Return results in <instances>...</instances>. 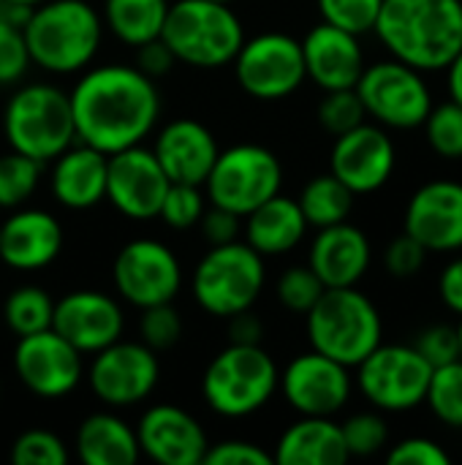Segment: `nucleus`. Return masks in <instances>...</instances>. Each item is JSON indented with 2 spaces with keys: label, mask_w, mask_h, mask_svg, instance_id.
Segmentation results:
<instances>
[{
  "label": "nucleus",
  "mask_w": 462,
  "mask_h": 465,
  "mask_svg": "<svg viewBox=\"0 0 462 465\" xmlns=\"http://www.w3.org/2000/svg\"><path fill=\"white\" fill-rule=\"evenodd\" d=\"M204 465H272V455L253 444V441H221V444H210L204 452Z\"/></svg>",
  "instance_id": "obj_46"
},
{
  "label": "nucleus",
  "mask_w": 462,
  "mask_h": 465,
  "mask_svg": "<svg viewBox=\"0 0 462 465\" xmlns=\"http://www.w3.org/2000/svg\"><path fill=\"white\" fill-rule=\"evenodd\" d=\"M221 3H231V0H221Z\"/></svg>",
  "instance_id": "obj_55"
},
{
  "label": "nucleus",
  "mask_w": 462,
  "mask_h": 465,
  "mask_svg": "<svg viewBox=\"0 0 462 465\" xmlns=\"http://www.w3.org/2000/svg\"><path fill=\"white\" fill-rule=\"evenodd\" d=\"M174 63L177 60H174L172 49L166 46V41L161 35L147 41V44H142V46H136V68L144 71L150 79L166 76L174 68Z\"/></svg>",
  "instance_id": "obj_49"
},
{
  "label": "nucleus",
  "mask_w": 462,
  "mask_h": 465,
  "mask_svg": "<svg viewBox=\"0 0 462 465\" xmlns=\"http://www.w3.org/2000/svg\"><path fill=\"white\" fill-rule=\"evenodd\" d=\"M240 215H234V213H229V210H223V207H210V210H204V215H202V232H204V240L210 242V245H226V242H234L237 240V234H240Z\"/></svg>",
  "instance_id": "obj_48"
},
{
  "label": "nucleus",
  "mask_w": 462,
  "mask_h": 465,
  "mask_svg": "<svg viewBox=\"0 0 462 465\" xmlns=\"http://www.w3.org/2000/svg\"><path fill=\"white\" fill-rule=\"evenodd\" d=\"M152 153L172 183L204 185L221 147L204 123L193 117H177L155 134Z\"/></svg>",
  "instance_id": "obj_24"
},
{
  "label": "nucleus",
  "mask_w": 462,
  "mask_h": 465,
  "mask_svg": "<svg viewBox=\"0 0 462 465\" xmlns=\"http://www.w3.org/2000/svg\"><path fill=\"white\" fill-rule=\"evenodd\" d=\"M204 210H207V196L202 193V185L172 183L161 202L158 218L174 232H188V229L199 226Z\"/></svg>",
  "instance_id": "obj_35"
},
{
  "label": "nucleus",
  "mask_w": 462,
  "mask_h": 465,
  "mask_svg": "<svg viewBox=\"0 0 462 465\" xmlns=\"http://www.w3.org/2000/svg\"><path fill=\"white\" fill-rule=\"evenodd\" d=\"M169 0H103V25L125 46H142L161 35Z\"/></svg>",
  "instance_id": "obj_30"
},
{
  "label": "nucleus",
  "mask_w": 462,
  "mask_h": 465,
  "mask_svg": "<svg viewBox=\"0 0 462 465\" xmlns=\"http://www.w3.org/2000/svg\"><path fill=\"white\" fill-rule=\"evenodd\" d=\"M229 322H231L229 324L231 343H261L264 327H261V322L251 311H242V313L231 316Z\"/></svg>",
  "instance_id": "obj_51"
},
{
  "label": "nucleus",
  "mask_w": 462,
  "mask_h": 465,
  "mask_svg": "<svg viewBox=\"0 0 462 465\" xmlns=\"http://www.w3.org/2000/svg\"><path fill=\"white\" fill-rule=\"evenodd\" d=\"M457 338H460V360H462V322H460V327H457Z\"/></svg>",
  "instance_id": "obj_54"
},
{
  "label": "nucleus",
  "mask_w": 462,
  "mask_h": 465,
  "mask_svg": "<svg viewBox=\"0 0 462 465\" xmlns=\"http://www.w3.org/2000/svg\"><path fill=\"white\" fill-rule=\"evenodd\" d=\"M52 330L84 357L120 341L125 330V316L112 294L76 289L54 300Z\"/></svg>",
  "instance_id": "obj_19"
},
{
  "label": "nucleus",
  "mask_w": 462,
  "mask_h": 465,
  "mask_svg": "<svg viewBox=\"0 0 462 465\" xmlns=\"http://www.w3.org/2000/svg\"><path fill=\"white\" fill-rule=\"evenodd\" d=\"M161 381V362L147 343L114 341L93 354L90 390L109 409H128L147 401Z\"/></svg>",
  "instance_id": "obj_14"
},
{
  "label": "nucleus",
  "mask_w": 462,
  "mask_h": 465,
  "mask_svg": "<svg viewBox=\"0 0 462 465\" xmlns=\"http://www.w3.org/2000/svg\"><path fill=\"white\" fill-rule=\"evenodd\" d=\"M8 147L38 161H54L76 142L68 93L49 82H30L11 93L3 109Z\"/></svg>",
  "instance_id": "obj_6"
},
{
  "label": "nucleus",
  "mask_w": 462,
  "mask_h": 465,
  "mask_svg": "<svg viewBox=\"0 0 462 465\" xmlns=\"http://www.w3.org/2000/svg\"><path fill=\"white\" fill-rule=\"evenodd\" d=\"M373 33L395 60L444 71L462 49V0H384Z\"/></svg>",
  "instance_id": "obj_2"
},
{
  "label": "nucleus",
  "mask_w": 462,
  "mask_h": 465,
  "mask_svg": "<svg viewBox=\"0 0 462 465\" xmlns=\"http://www.w3.org/2000/svg\"><path fill=\"white\" fill-rule=\"evenodd\" d=\"M68 460V450L63 439L44 428H30L19 433L11 444L14 465H63Z\"/></svg>",
  "instance_id": "obj_38"
},
{
  "label": "nucleus",
  "mask_w": 462,
  "mask_h": 465,
  "mask_svg": "<svg viewBox=\"0 0 462 465\" xmlns=\"http://www.w3.org/2000/svg\"><path fill=\"white\" fill-rule=\"evenodd\" d=\"M308 234V221L297 204V199L275 193L256 210L245 215V242L267 256L291 253Z\"/></svg>",
  "instance_id": "obj_27"
},
{
  "label": "nucleus",
  "mask_w": 462,
  "mask_h": 465,
  "mask_svg": "<svg viewBox=\"0 0 462 465\" xmlns=\"http://www.w3.org/2000/svg\"><path fill=\"white\" fill-rule=\"evenodd\" d=\"M425 259H428V248L414 240L408 232H403L400 237H395L384 253V264H387V272L392 278H414L422 272L425 267Z\"/></svg>",
  "instance_id": "obj_45"
},
{
  "label": "nucleus",
  "mask_w": 462,
  "mask_h": 465,
  "mask_svg": "<svg viewBox=\"0 0 462 465\" xmlns=\"http://www.w3.org/2000/svg\"><path fill=\"white\" fill-rule=\"evenodd\" d=\"M354 90L365 106V114L384 128H419L433 109V93L422 71L395 57L365 65Z\"/></svg>",
  "instance_id": "obj_10"
},
{
  "label": "nucleus",
  "mask_w": 462,
  "mask_h": 465,
  "mask_svg": "<svg viewBox=\"0 0 462 465\" xmlns=\"http://www.w3.org/2000/svg\"><path fill=\"white\" fill-rule=\"evenodd\" d=\"M280 371L261 343H229L221 349L204 376V403L226 420H242L261 411L278 392Z\"/></svg>",
  "instance_id": "obj_7"
},
{
  "label": "nucleus",
  "mask_w": 462,
  "mask_h": 465,
  "mask_svg": "<svg viewBox=\"0 0 462 465\" xmlns=\"http://www.w3.org/2000/svg\"><path fill=\"white\" fill-rule=\"evenodd\" d=\"M283 166L278 155L261 144H234L218 153L207 180L204 196L210 204L223 207L240 218L280 193Z\"/></svg>",
  "instance_id": "obj_9"
},
{
  "label": "nucleus",
  "mask_w": 462,
  "mask_h": 465,
  "mask_svg": "<svg viewBox=\"0 0 462 465\" xmlns=\"http://www.w3.org/2000/svg\"><path fill=\"white\" fill-rule=\"evenodd\" d=\"M172 180L161 169L152 150L144 144L125 147L109 155L106 166V202L131 221L158 218L161 202Z\"/></svg>",
  "instance_id": "obj_16"
},
{
  "label": "nucleus",
  "mask_w": 462,
  "mask_h": 465,
  "mask_svg": "<svg viewBox=\"0 0 462 465\" xmlns=\"http://www.w3.org/2000/svg\"><path fill=\"white\" fill-rule=\"evenodd\" d=\"M112 281L128 305L144 311L161 302H174L182 286V267L177 253L161 240L136 237L117 251Z\"/></svg>",
  "instance_id": "obj_13"
},
{
  "label": "nucleus",
  "mask_w": 462,
  "mask_h": 465,
  "mask_svg": "<svg viewBox=\"0 0 462 465\" xmlns=\"http://www.w3.org/2000/svg\"><path fill=\"white\" fill-rule=\"evenodd\" d=\"M0 392H3V387H0Z\"/></svg>",
  "instance_id": "obj_57"
},
{
  "label": "nucleus",
  "mask_w": 462,
  "mask_h": 465,
  "mask_svg": "<svg viewBox=\"0 0 462 465\" xmlns=\"http://www.w3.org/2000/svg\"><path fill=\"white\" fill-rule=\"evenodd\" d=\"M357 384L373 409L387 414L411 411L425 403L433 365L403 343H378L359 365Z\"/></svg>",
  "instance_id": "obj_11"
},
{
  "label": "nucleus",
  "mask_w": 462,
  "mask_h": 465,
  "mask_svg": "<svg viewBox=\"0 0 462 465\" xmlns=\"http://www.w3.org/2000/svg\"><path fill=\"white\" fill-rule=\"evenodd\" d=\"M106 153L74 142L52 161V196L65 210H93L106 199Z\"/></svg>",
  "instance_id": "obj_26"
},
{
  "label": "nucleus",
  "mask_w": 462,
  "mask_h": 465,
  "mask_svg": "<svg viewBox=\"0 0 462 465\" xmlns=\"http://www.w3.org/2000/svg\"><path fill=\"white\" fill-rule=\"evenodd\" d=\"M324 283L319 281V275L308 267V264H297V267H289L280 278H278V286H275V297L278 302L291 311V313H308L319 297L324 294Z\"/></svg>",
  "instance_id": "obj_37"
},
{
  "label": "nucleus",
  "mask_w": 462,
  "mask_h": 465,
  "mask_svg": "<svg viewBox=\"0 0 462 465\" xmlns=\"http://www.w3.org/2000/svg\"><path fill=\"white\" fill-rule=\"evenodd\" d=\"M264 256L248 242L234 240L226 245H210L193 270L191 292L204 313L215 319H231L256 305L259 294L264 292Z\"/></svg>",
  "instance_id": "obj_8"
},
{
  "label": "nucleus",
  "mask_w": 462,
  "mask_h": 465,
  "mask_svg": "<svg viewBox=\"0 0 462 465\" xmlns=\"http://www.w3.org/2000/svg\"><path fill=\"white\" fill-rule=\"evenodd\" d=\"M425 403L447 428L462 430V360L433 368Z\"/></svg>",
  "instance_id": "obj_33"
},
{
  "label": "nucleus",
  "mask_w": 462,
  "mask_h": 465,
  "mask_svg": "<svg viewBox=\"0 0 462 465\" xmlns=\"http://www.w3.org/2000/svg\"><path fill=\"white\" fill-rule=\"evenodd\" d=\"M33 65L25 27L14 25L0 14V84H16L25 79L27 68Z\"/></svg>",
  "instance_id": "obj_43"
},
{
  "label": "nucleus",
  "mask_w": 462,
  "mask_h": 465,
  "mask_svg": "<svg viewBox=\"0 0 462 465\" xmlns=\"http://www.w3.org/2000/svg\"><path fill=\"white\" fill-rule=\"evenodd\" d=\"M395 144L384 125L359 123L357 128L340 134L329 153V172L354 193H376L384 188L395 172Z\"/></svg>",
  "instance_id": "obj_18"
},
{
  "label": "nucleus",
  "mask_w": 462,
  "mask_h": 465,
  "mask_svg": "<svg viewBox=\"0 0 462 465\" xmlns=\"http://www.w3.org/2000/svg\"><path fill=\"white\" fill-rule=\"evenodd\" d=\"M422 125L430 147L441 158H462V104L447 101L433 106Z\"/></svg>",
  "instance_id": "obj_36"
},
{
  "label": "nucleus",
  "mask_w": 462,
  "mask_h": 465,
  "mask_svg": "<svg viewBox=\"0 0 462 465\" xmlns=\"http://www.w3.org/2000/svg\"><path fill=\"white\" fill-rule=\"evenodd\" d=\"M161 38L177 63L193 68H221L234 60L245 41V27L231 3L174 0L169 3Z\"/></svg>",
  "instance_id": "obj_5"
},
{
  "label": "nucleus",
  "mask_w": 462,
  "mask_h": 465,
  "mask_svg": "<svg viewBox=\"0 0 462 465\" xmlns=\"http://www.w3.org/2000/svg\"><path fill=\"white\" fill-rule=\"evenodd\" d=\"M278 390L300 417H335L351 398V376L346 365L310 349L286 365Z\"/></svg>",
  "instance_id": "obj_17"
},
{
  "label": "nucleus",
  "mask_w": 462,
  "mask_h": 465,
  "mask_svg": "<svg viewBox=\"0 0 462 465\" xmlns=\"http://www.w3.org/2000/svg\"><path fill=\"white\" fill-rule=\"evenodd\" d=\"M373 259L370 240L362 229L351 226L349 221L332 223L319 229L310 242L308 267L319 275L327 289L357 286Z\"/></svg>",
  "instance_id": "obj_25"
},
{
  "label": "nucleus",
  "mask_w": 462,
  "mask_h": 465,
  "mask_svg": "<svg viewBox=\"0 0 462 465\" xmlns=\"http://www.w3.org/2000/svg\"><path fill=\"white\" fill-rule=\"evenodd\" d=\"M384 0H316L321 22H329L354 35L373 30Z\"/></svg>",
  "instance_id": "obj_40"
},
{
  "label": "nucleus",
  "mask_w": 462,
  "mask_h": 465,
  "mask_svg": "<svg viewBox=\"0 0 462 465\" xmlns=\"http://www.w3.org/2000/svg\"><path fill=\"white\" fill-rule=\"evenodd\" d=\"M133 430L139 452L161 465H199L210 447L199 420L172 403L150 406Z\"/></svg>",
  "instance_id": "obj_20"
},
{
  "label": "nucleus",
  "mask_w": 462,
  "mask_h": 465,
  "mask_svg": "<svg viewBox=\"0 0 462 465\" xmlns=\"http://www.w3.org/2000/svg\"><path fill=\"white\" fill-rule=\"evenodd\" d=\"M406 232L428 253H455L462 248V183L433 180L414 191L406 207Z\"/></svg>",
  "instance_id": "obj_21"
},
{
  "label": "nucleus",
  "mask_w": 462,
  "mask_h": 465,
  "mask_svg": "<svg viewBox=\"0 0 462 465\" xmlns=\"http://www.w3.org/2000/svg\"><path fill=\"white\" fill-rule=\"evenodd\" d=\"M305 319L310 349L346 368H357L384 335L378 308L357 286L324 289Z\"/></svg>",
  "instance_id": "obj_4"
},
{
  "label": "nucleus",
  "mask_w": 462,
  "mask_h": 465,
  "mask_svg": "<svg viewBox=\"0 0 462 465\" xmlns=\"http://www.w3.org/2000/svg\"><path fill=\"white\" fill-rule=\"evenodd\" d=\"M76 142L106 155L142 144L161 117L155 79L136 65H98L84 71L68 93Z\"/></svg>",
  "instance_id": "obj_1"
},
{
  "label": "nucleus",
  "mask_w": 462,
  "mask_h": 465,
  "mask_svg": "<svg viewBox=\"0 0 462 465\" xmlns=\"http://www.w3.org/2000/svg\"><path fill=\"white\" fill-rule=\"evenodd\" d=\"M14 373L30 395L60 401L79 387L84 365L82 354L49 327L44 332L16 338Z\"/></svg>",
  "instance_id": "obj_15"
},
{
  "label": "nucleus",
  "mask_w": 462,
  "mask_h": 465,
  "mask_svg": "<svg viewBox=\"0 0 462 465\" xmlns=\"http://www.w3.org/2000/svg\"><path fill=\"white\" fill-rule=\"evenodd\" d=\"M41 166L44 163L16 150L0 155V210H16L35 193L41 180Z\"/></svg>",
  "instance_id": "obj_34"
},
{
  "label": "nucleus",
  "mask_w": 462,
  "mask_h": 465,
  "mask_svg": "<svg viewBox=\"0 0 462 465\" xmlns=\"http://www.w3.org/2000/svg\"><path fill=\"white\" fill-rule=\"evenodd\" d=\"M272 460L278 465H343L349 450L343 430L332 417H302L283 430Z\"/></svg>",
  "instance_id": "obj_28"
},
{
  "label": "nucleus",
  "mask_w": 462,
  "mask_h": 465,
  "mask_svg": "<svg viewBox=\"0 0 462 465\" xmlns=\"http://www.w3.org/2000/svg\"><path fill=\"white\" fill-rule=\"evenodd\" d=\"M447 71H449V76H447L449 95H452V101L462 104V49L455 54V60L447 65Z\"/></svg>",
  "instance_id": "obj_52"
},
{
  "label": "nucleus",
  "mask_w": 462,
  "mask_h": 465,
  "mask_svg": "<svg viewBox=\"0 0 462 465\" xmlns=\"http://www.w3.org/2000/svg\"><path fill=\"white\" fill-rule=\"evenodd\" d=\"M387 460L392 465H449L452 458L449 452L436 444L433 439H425V436H414V439H403L398 441Z\"/></svg>",
  "instance_id": "obj_47"
},
{
  "label": "nucleus",
  "mask_w": 462,
  "mask_h": 465,
  "mask_svg": "<svg viewBox=\"0 0 462 465\" xmlns=\"http://www.w3.org/2000/svg\"><path fill=\"white\" fill-rule=\"evenodd\" d=\"M0 5H3V0H0Z\"/></svg>",
  "instance_id": "obj_56"
},
{
  "label": "nucleus",
  "mask_w": 462,
  "mask_h": 465,
  "mask_svg": "<svg viewBox=\"0 0 462 465\" xmlns=\"http://www.w3.org/2000/svg\"><path fill=\"white\" fill-rule=\"evenodd\" d=\"M231 63L237 84L256 101H283L308 79L302 44L278 30L245 38Z\"/></svg>",
  "instance_id": "obj_12"
},
{
  "label": "nucleus",
  "mask_w": 462,
  "mask_h": 465,
  "mask_svg": "<svg viewBox=\"0 0 462 465\" xmlns=\"http://www.w3.org/2000/svg\"><path fill=\"white\" fill-rule=\"evenodd\" d=\"M438 297L452 313L462 316V256L452 259L441 270V275H438Z\"/></svg>",
  "instance_id": "obj_50"
},
{
  "label": "nucleus",
  "mask_w": 462,
  "mask_h": 465,
  "mask_svg": "<svg viewBox=\"0 0 462 465\" xmlns=\"http://www.w3.org/2000/svg\"><path fill=\"white\" fill-rule=\"evenodd\" d=\"M365 106L357 95L354 87L346 90H327V95L319 104V123L324 125V131L340 136L351 128H357L359 123H365Z\"/></svg>",
  "instance_id": "obj_41"
},
{
  "label": "nucleus",
  "mask_w": 462,
  "mask_h": 465,
  "mask_svg": "<svg viewBox=\"0 0 462 465\" xmlns=\"http://www.w3.org/2000/svg\"><path fill=\"white\" fill-rule=\"evenodd\" d=\"M343 441H346V450H349V458H370V455H378L389 439V428L384 422L381 414L376 411H362V414H354L349 417L343 425Z\"/></svg>",
  "instance_id": "obj_39"
},
{
  "label": "nucleus",
  "mask_w": 462,
  "mask_h": 465,
  "mask_svg": "<svg viewBox=\"0 0 462 465\" xmlns=\"http://www.w3.org/2000/svg\"><path fill=\"white\" fill-rule=\"evenodd\" d=\"M65 234L60 221L38 207H16L0 223V262L16 272L49 267L63 251Z\"/></svg>",
  "instance_id": "obj_22"
},
{
  "label": "nucleus",
  "mask_w": 462,
  "mask_h": 465,
  "mask_svg": "<svg viewBox=\"0 0 462 465\" xmlns=\"http://www.w3.org/2000/svg\"><path fill=\"white\" fill-rule=\"evenodd\" d=\"M3 3H11V5H25V8H35V5H41L44 0H3Z\"/></svg>",
  "instance_id": "obj_53"
},
{
  "label": "nucleus",
  "mask_w": 462,
  "mask_h": 465,
  "mask_svg": "<svg viewBox=\"0 0 462 465\" xmlns=\"http://www.w3.org/2000/svg\"><path fill=\"white\" fill-rule=\"evenodd\" d=\"M139 335H142V343H147L155 354L166 351V349L180 343V338H182V319H180V313L174 311L172 302H161V305L144 308L142 311V322H139Z\"/></svg>",
  "instance_id": "obj_42"
},
{
  "label": "nucleus",
  "mask_w": 462,
  "mask_h": 465,
  "mask_svg": "<svg viewBox=\"0 0 462 465\" xmlns=\"http://www.w3.org/2000/svg\"><path fill=\"white\" fill-rule=\"evenodd\" d=\"M52 316H54V300L46 294V289L33 286V283L16 286L5 297V302H3L5 327L16 338H25V335H35V332L49 330L52 327Z\"/></svg>",
  "instance_id": "obj_32"
},
{
  "label": "nucleus",
  "mask_w": 462,
  "mask_h": 465,
  "mask_svg": "<svg viewBox=\"0 0 462 465\" xmlns=\"http://www.w3.org/2000/svg\"><path fill=\"white\" fill-rule=\"evenodd\" d=\"M414 349L433 365V368H441V365H449L455 360H460V338H457V327H449V324H433L428 330L419 332Z\"/></svg>",
  "instance_id": "obj_44"
},
{
  "label": "nucleus",
  "mask_w": 462,
  "mask_h": 465,
  "mask_svg": "<svg viewBox=\"0 0 462 465\" xmlns=\"http://www.w3.org/2000/svg\"><path fill=\"white\" fill-rule=\"evenodd\" d=\"M103 38V19L87 0H44L25 22L33 65L49 74L84 71Z\"/></svg>",
  "instance_id": "obj_3"
},
{
  "label": "nucleus",
  "mask_w": 462,
  "mask_h": 465,
  "mask_svg": "<svg viewBox=\"0 0 462 465\" xmlns=\"http://www.w3.org/2000/svg\"><path fill=\"white\" fill-rule=\"evenodd\" d=\"M300 44H302L305 74L324 93L354 87L365 71L359 35L340 30L329 22H319L316 27H310Z\"/></svg>",
  "instance_id": "obj_23"
},
{
  "label": "nucleus",
  "mask_w": 462,
  "mask_h": 465,
  "mask_svg": "<svg viewBox=\"0 0 462 465\" xmlns=\"http://www.w3.org/2000/svg\"><path fill=\"white\" fill-rule=\"evenodd\" d=\"M76 458L84 465H133L139 460L136 430L112 411H95L76 428Z\"/></svg>",
  "instance_id": "obj_29"
},
{
  "label": "nucleus",
  "mask_w": 462,
  "mask_h": 465,
  "mask_svg": "<svg viewBox=\"0 0 462 465\" xmlns=\"http://www.w3.org/2000/svg\"><path fill=\"white\" fill-rule=\"evenodd\" d=\"M297 204H300V210H302L308 226L324 229V226L349 221L351 207H354V193L329 172V174L313 177V180L302 188Z\"/></svg>",
  "instance_id": "obj_31"
}]
</instances>
